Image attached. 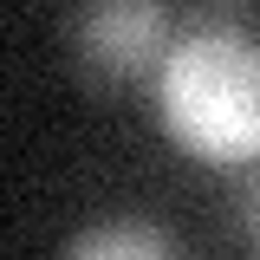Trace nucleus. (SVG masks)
I'll return each instance as SVG.
<instances>
[{
    "instance_id": "obj_3",
    "label": "nucleus",
    "mask_w": 260,
    "mask_h": 260,
    "mask_svg": "<svg viewBox=\"0 0 260 260\" xmlns=\"http://www.w3.org/2000/svg\"><path fill=\"white\" fill-rule=\"evenodd\" d=\"M65 260H182L176 254V241H169V228L143 221V215H117V221H98L85 228Z\"/></svg>"
},
{
    "instance_id": "obj_4",
    "label": "nucleus",
    "mask_w": 260,
    "mask_h": 260,
    "mask_svg": "<svg viewBox=\"0 0 260 260\" xmlns=\"http://www.w3.org/2000/svg\"><path fill=\"white\" fill-rule=\"evenodd\" d=\"M234 215H241V228H247V241H260V169L247 176V189H241V202H234Z\"/></svg>"
},
{
    "instance_id": "obj_2",
    "label": "nucleus",
    "mask_w": 260,
    "mask_h": 260,
    "mask_svg": "<svg viewBox=\"0 0 260 260\" xmlns=\"http://www.w3.org/2000/svg\"><path fill=\"white\" fill-rule=\"evenodd\" d=\"M72 46H78V59L104 72V78H130V72H143L150 59H169V46H176V20H169V7L156 0H104V7H85L78 20H72Z\"/></svg>"
},
{
    "instance_id": "obj_1",
    "label": "nucleus",
    "mask_w": 260,
    "mask_h": 260,
    "mask_svg": "<svg viewBox=\"0 0 260 260\" xmlns=\"http://www.w3.org/2000/svg\"><path fill=\"white\" fill-rule=\"evenodd\" d=\"M156 104L169 137L195 156H260V39L241 7H208L176 32L156 65Z\"/></svg>"
}]
</instances>
